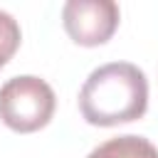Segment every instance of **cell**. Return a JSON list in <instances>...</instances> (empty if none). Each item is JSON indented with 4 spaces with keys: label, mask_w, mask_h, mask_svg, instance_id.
<instances>
[{
    "label": "cell",
    "mask_w": 158,
    "mask_h": 158,
    "mask_svg": "<svg viewBox=\"0 0 158 158\" xmlns=\"http://www.w3.org/2000/svg\"><path fill=\"white\" fill-rule=\"evenodd\" d=\"M148 109V79L131 62L96 67L79 89V111L91 126H118L141 118Z\"/></svg>",
    "instance_id": "6da1fadb"
},
{
    "label": "cell",
    "mask_w": 158,
    "mask_h": 158,
    "mask_svg": "<svg viewBox=\"0 0 158 158\" xmlns=\"http://www.w3.org/2000/svg\"><path fill=\"white\" fill-rule=\"evenodd\" d=\"M57 109L54 89L35 74H20L0 86V118L15 133L44 128Z\"/></svg>",
    "instance_id": "7a4b0ae2"
},
{
    "label": "cell",
    "mask_w": 158,
    "mask_h": 158,
    "mask_svg": "<svg viewBox=\"0 0 158 158\" xmlns=\"http://www.w3.org/2000/svg\"><path fill=\"white\" fill-rule=\"evenodd\" d=\"M86 158H158V148L136 133H123L96 146Z\"/></svg>",
    "instance_id": "277c9868"
},
{
    "label": "cell",
    "mask_w": 158,
    "mask_h": 158,
    "mask_svg": "<svg viewBox=\"0 0 158 158\" xmlns=\"http://www.w3.org/2000/svg\"><path fill=\"white\" fill-rule=\"evenodd\" d=\"M121 20L114 0H69L62 7V25L79 47L106 44Z\"/></svg>",
    "instance_id": "3957f363"
},
{
    "label": "cell",
    "mask_w": 158,
    "mask_h": 158,
    "mask_svg": "<svg viewBox=\"0 0 158 158\" xmlns=\"http://www.w3.org/2000/svg\"><path fill=\"white\" fill-rule=\"evenodd\" d=\"M20 42H22V32H20L17 20L10 12L0 10V69L12 59Z\"/></svg>",
    "instance_id": "5b68a950"
}]
</instances>
